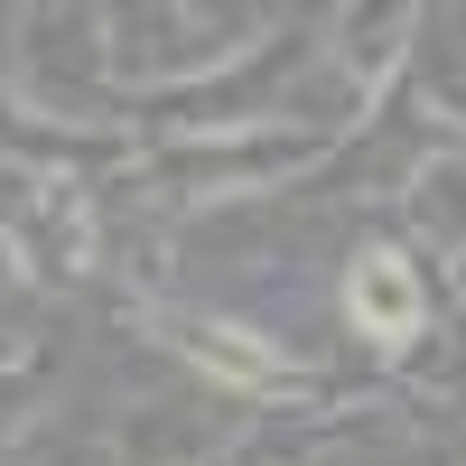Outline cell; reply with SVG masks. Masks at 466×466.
Segmentation results:
<instances>
[{"label": "cell", "instance_id": "cell-1", "mask_svg": "<svg viewBox=\"0 0 466 466\" xmlns=\"http://www.w3.org/2000/svg\"><path fill=\"white\" fill-rule=\"evenodd\" d=\"M355 318H364L373 336H410V327H420V280H410L401 252H364V261H355Z\"/></svg>", "mask_w": 466, "mask_h": 466}, {"label": "cell", "instance_id": "cell-2", "mask_svg": "<svg viewBox=\"0 0 466 466\" xmlns=\"http://www.w3.org/2000/svg\"><path fill=\"white\" fill-rule=\"evenodd\" d=\"M187 345H197L206 364L243 373V382H280V364H270V355H252V345H233V336H215V327H187Z\"/></svg>", "mask_w": 466, "mask_h": 466}]
</instances>
